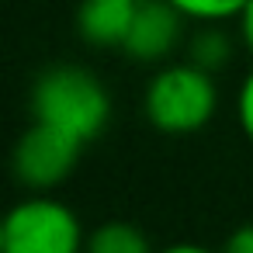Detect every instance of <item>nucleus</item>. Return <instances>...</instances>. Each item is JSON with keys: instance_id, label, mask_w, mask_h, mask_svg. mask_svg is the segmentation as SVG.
I'll return each instance as SVG.
<instances>
[{"instance_id": "obj_2", "label": "nucleus", "mask_w": 253, "mask_h": 253, "mask_svg": "<svg viewBox=\"0 0 253 253\" xmlns=\"http://www.w3.org/2000/svg\"><path fill=\"white\" fill-rule=\"evenodd\" d=\"M215 111H218L215 73L201 70L191 59L163 63L142 90V115L163 135H194L211 125Z\"/></svg>"}, {"instance_id": "obj_4", "label": "nucleus", "mask_w": 253, "mask_h": 253, "mask_svg": "<svg viewBox=\"0 0 253 253\" xmlns=\"http://www.w3.org/2000/svg\"><path fill=\"white\" fill-rule=\"evenodd\" d=\"M80 156H84L80 139H73L45 122H32L14 142L11 170H14V180L21 187H28L32 194H49L70 180Z\"/></svg>"}, {"instance_id": "obj_13", "label": "nucleus", "mask_w": 253, "mask_h": 253, "mask_svg": "<svg viewBox=\"0 0 253 253\" xmlns=\"http://www.w3.org/2000/svg\"><path fill=\"white\" fill-rule=\"evenodd\" d=\"M156 253H222V250H208L201 243H173V246H163Z\"/></svg>"}, {"instance_id": "obj_11", "label": "nucleus", "mask_w": 253, "mask_h": 253, "mask_svg": "<svg viewBox=\"0 0 253 253\" xmlns=\"http://www.w3.org/2000/svg\"><path fill=\"white\" fill-rule=\"evenodd\" d=\"M222 253H253V222H243L236 225L225 243H222Z\"/></svg>"}, {"instance_id": "obj_5", "label": "nucleus", "mask_w": 253, "mask_h": 253, "mask_svg": "<svg viewBox=\"0 0 253 253\" xmlns=\"http://www.w3.org/2000/svg\"><path fill=\"white\" fill-rule=\"evenodd\" d=\"M187 25L191 21L170 0H139L122 52L135 63H167L177 52V45L184 42Z\"/></svg>"}, {"instance_id": "obj_12", "label": "nucleus", "mask_w": 253, "mask_h": 253, "mask_svg": "<svg viewBox=\"0 0 253 253\" xmlns=\"http://www.w3.org/2000/svg\"><path fill=\"white\" fill-rule=\"evenodd\" d=\"M236 28H239V42H243V49L253 56V0H246V7L239 11Z\"/></svg>"}, {"instance_id": "obj_10", "label": "nucleus", "mask_w": 253, "mask_h": 253, "mask_svg": "<svg viewBox=\"0 0 253 253\" xmlns=\"http://www.w3.org/2000/svg\"><path fill=\"white\" fill-rule=\"evenodd\" d=\"M236 122H239V132L246 135V142L253 146V66L239 80V90H236Z\"/></svg>"}, {"instance_id": "obj_3", "label": "nucleus", "mask_w": 253, "mask_h": 253, "mask_svg": "<svg viewBox=\"0 0 253 253\" xmlns=\"http://www.w3.org/2000/svg\"><path fill=\"white\" fill-rule=\"evenodd\" d=\"M87 232L77 211L52 194L18 201L0 225V253H84Z\"/></svg>"}, {"instance_id": "obj_9", "label": "nucleus", "mask_w": 253, "mask_h": 253, "mask_svg": "<svg viewBox=\"0 0 253 253\" xmlns=\"http://www.w3.org/2000/svg\"><path fill=\"white\" fill-rule=\"evenodd\" d=\"M170 4L194 25H208V21H236L239 11L246 7V0H170Z\"/></svg>"}, {"instance_id": "obj_8", "label": "nucleus", "mask_w": 253, "mask_h": 253, "mask_svg": "<svg viewBox=\"0 0 253 253\" xmlns=\"http://www.w3.org/2000/svg\"><path fill=\"white\" fill-rule=\"evenodd\" d=\"M187 59L198 63L208 73H218V70L229 66V59H232V35L222 32V21L198 25V32L187 39Z\"/></svg>"}, {"instance_id": "obj_1", "label": "nucleus", "mask_w": 253, "mask_h": 253, "mask_svg": "<svg viewBox=\"0 0 253 253\" xmlns=\"http://www.w3.org/2000/svg\"><path fill=\"white\" fill-rule=\"evenodd\" d=\"M32 118L87 146L111 122V94L87 66L56 63L32 84Z\"/></svg>"}, {"instance_id": "obj_7", "label": "nucleus", "mask_w": 253, "mask_h": 253, "mask_svg": "<svg viewBox=\"0 0 253 253\" xmlns=\"http://www.w3.org/2000/svg\"><path fill=\"white\" fill-rule=\"evenodd\" d=\"M84 253H156L149 236L125 218H108L87 232Z\"/></svg>"}, {"instance_id": "obj_6", "label": "nucleus", "mask_w": 253, "mask_h": 253, "mask_svg": "<svg viewBox=\"0 0 253 253\" xmlns=\"http://www.w3.org/2000/svg\"><path fill=\"white\" fill-rule=\"evenodd\" d=\"M139 0H80L77 35L94 49H122Z\"/></svg>"}]
</instances>
